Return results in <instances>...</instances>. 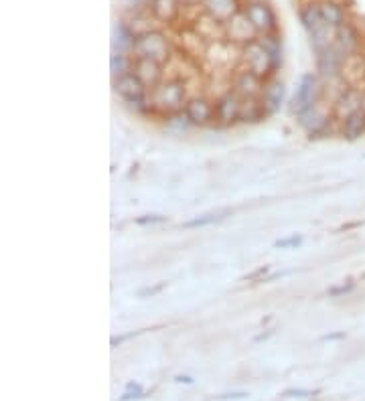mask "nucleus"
<instances>
[{"instance_id": "21", "label": "nucleus", "mask_w": 365, "mask_h": 401, "mask_svg": "<svg viewBox=\"0 0 365 401\" xmlns=\"http://www.w3.org/2000/svg\"><path fill=\"white\" fill-rule=\"evenodd\" d=\"M181 8V0H151V13L162 22H171Z\"/></svg>"}, {"instance_id": "20", "label": "nucleus", "mask_w": 365, "mask_h": 401, "mask_svg": "<svg viewBox=\"0 0 365 401\" xmlns=\"http://www.w3.org/2000/svg\"><path fill=\"white\" fill-rule=\"evenodd\" d=\"M268 118V112L262 104V100H242V114L240 122L242 124H260Z\"/></svg>"}, {"instance_id": "7", "label": "nucleus", "mask_w": 365, "mask_h": 401, "mask_svg": "<svg viewBox=\"0 0 365 401\" xmlns=\"http://www.w3.org/2000/svg\"><path fill=\"white\" fill-rule=\"evenodd\" d=\"M240 114H242V98L233 89H227L215 100V124L217 126L229 128V126L238 124Z\"/></svg>"}, {"instance_id": "8", "label": "nucleus", "mask_w": 365, "mask_h": 401, "mask_svg": "<svg viewBox=\"0 0 365 401\" xmlns=\"http://www.w3.org/2000/svg\"><path fill=\"white\" fill-rule=\"evenodd\" d=\"M364 110V88H355V86H345L337 93L335 102H333V116L337 122L345 120L353 112Z\"/></svg>"}, {"instance_id": "29", "label": "nucleus", "mask_w": 365, "mask_h": 401, "mask_svg": "<svg viewBox=\"0 0 365 401\" xmlns=\"http://www.w3.org/2000/svg\"><path fill=\"white\" fill-rule=\"evenodd\" d=\"M146 331V329H142V331H132V332H124V334H120V336H112V341H110V345H112V349H116V347H120V345H124L126 341H130V338H136V336H140L142 332Z\"/></svg>"}, {"instance_id": "31", "label": "nucleus", "mask_w": 365, "mask_h": 401, "mask_svg": "<svg viewBox=\"0 0 365 401\" xmlns=\"http://www.w3.org/2000/svg\"><path fill=\"white\" fill-rule=\"evenodd\" d=\"M165 288H167V282H158L157 286H148V288H144V290H140L139 296H140V298L157 296V294H160V292H162Z\"/></svg>"}, {"instance_id": "36", "label": "nucleus", "mask_w": 365, "mask_h": 401, "mask_svg": "<svg viewBox=\"0 0 365 401\" xmlns=\"http://www.w3.org/2000/svg\"><path fill=\"white\" fill-rule=\"evenodd\" d=\"M174 381H177V383H187V385L193 383V379L191 377H187V375H177Z\"/></svg>"}, {"instance_id": "39", "label": "nucleus", "mask_w": 365, "mask_h": 401, "mask_svg": "<svg viewBox=\"0 0 365 401\" xmlns=\"http://www.w3.org/2000/svg\"><path fill=\"white\" fill-rule=\"evenodd\" d=\"M181 2H195V0H181Z\"/></svg>"}, {"instance_id": "38", "label": "nucleus", "mask_w": 365, "mask_h": 401, "mask_svg": "<svg viewBox=\"0 0 365 401\" xmlns=\"http://www.w3.org/2000/svg\"><path fill=\"white\" fill-rule=\"evenodd\" d=\"M364 110H365V86H364Z\"/></svg>"}, {"instance_id": "16", "label": "nucleus", "mask_w": 365, "mask_h": 401, "mask_svg": "<svg viewBox=\"0 0 365 401\" xmlns=\"http://www.w3.org/2000/svg\"><path fill=\"white\" fill-rule=\"evenodd\" d=\"M335 45H337V49L343 53L345 57H353L357 49H359V35H357V31L345 22V25H341L337 31H335Z\"/></svg>"}, {"instance_id": "17", "label": "nucleus", "mask_w": 365, "mask_h": 401, "mask_svg": "<svg viewBox=\"0 0 365 401\" xmlns=\"http://www.w3.org/2000/svg\"><path fill=\"white\" fill-rule=\"evenodd\" d=\"M284 98H286V88L284 84L278 81V79H270L268 86H266V91L262 96V104L266 107L268 116L276 114L280 110V105L284 104Z\"/></svg>"}, {"instance_id": "14", "label": "nucleus", "mask_w": 365, "mask_h": 401, "mask_svg": "<svg viewBox=\"0 0 365 401\" xmlns=\"http://www.w3.org/2000/svg\"><path fill=\"white\" fill-rule=\"evenodd\" d=\"M201 2H203L209 17L217 20V22H224V25L229 18L236 17L240 13V2L238 0H201Z\"/></svg>"}, {"instance_id": "23", "label": "nucleus", "mask_w": 365, "mask_h": 401, "mask_svg": "<svg viewBox=\"0 0 365 401\" xmlns=\"http://www.w3.org/2000/svg\"><path fill=\"white\" fill-rule=\"evenodd\" d=\"M162 120H165V128H167L169 132H174V134H183V132H187L189 128H193L191 122H189L187 116H185V112L169 114V116H165Z\"/></svg>"}, {"instance_id": "27", "label": "nucleus", "mask_w": 365, "mask_h": 401, "mask_svg": "<svg viewBox=\"0 0 365 401\" xmlns=\"http://www.w3.org/2000/svg\"><path fill=\"white\" fill-rule=\"evenodd\" d=\"M165 221H167L165 215H142V217H136V219H134V223L140 227L160 225V223H165Z\"/></svg>"}, {"instance_id": "26", "label": "nucleus", "mask_w": 365, "mask_h": 401, "mask_svg": "<svg viewBox=\"0 0 365 401\" xmlns=\"http://www.w3.org/2000/svg\"><path fill=\"white\" fill-rule=\"evenodd\" d=\"M355 290V282L353 280H347V282H343V284H337V286H333V288H329V298H343L347 296V294H351Z\"/></svg>"}, {"instance_id": "1", "label": "nucleus", "mask_w": 365, "mask_h": 401, "mask_svg": "<svg viewBox=\"0 0 365 401\" xmlns=\"http://www.w3.org/2000/svg\"><path fill=\"white\" fill-rule=\"evenodd\" d=\"M151 102L155 107V114L158 116H169L183 112L185 105L189 102L187 98V86L183 79L173 77V79H162L157 88L151 89Z\"/></svg>"}, {"instance_id": "2", "label": "nucleus", "mask_w": 365, "mask_h": 401, "mask_svg": "<svg viewBox=\"0 0 365 401\" xmlns=\"http://www.w3.org/2000/svg\"><path fill=\"white\" fill-rule=\"evenodd\" d=\"M132 55L146 57V59H153L160 65H165L171 59V43L165 33H160L157 29H148V31H142L140 35H136Z\"/></svg>"}, {"instance_id": "34", "label": "nucleus", "mask_w": 365, "mask_h": 401, "mask_svg": "<svg viewBox=\"0 0 365 401\" xmlns=\"http://www.w3.org/2000/svg\"><path fill=\"white\" fill-rule=\"evenodd\" d=\"M248 393L245 391H240V393H222V395H215V400L219 401H229V400H245Z\"/></svg>"}, {"instance_id": "5", "label": "nucleus", "mask_w": 365, "mask_h": 401, "mask_svg": "<svg viewBox=\"0 0 365 401\" xmlns=\"http://www.w3.org/2000/svg\"><path fill=\"white\" fill-rule=\"evenodd\" d=\"M270 79H264L258 73H254L248 67H242L240 71L233 73L231 77V88L242 100H262L266 86H268Z\"/></svg>"}, {"instance_id": "33", "label": "nucleus", "mask_w": 365, "mask_h": 401, "mask_svg": "<svg viewBox=\"0 0 365 401\" xmlns=\"http://www.w3.org/2000/svg\"><path fill=\"white\" fill-rule=\"evenodd\" d=\"M343 338H347L345 331L329 332V334H323V336H321V341H323V343H331V341H343Z\"/></svg>"}, {"instance_id": "9", "label": "nucleus", "mask_w": 365, "mask_h": 401, "mask_svg": "<svg viewBox=\"0 0 365 401\" xmlns=\"http://www.w3.org/2000/svg\"><path fill=\"white\" fill-rule=\"evenodd\" d=\"M345 63H347V57L337 49V45L333 43L327 49L316 53V67L321 77L335 81L339 79L343 73H345Z\"/></svg>"}, {"instance_id": "24", "label": "nucleus", "mask_w": 365, "mask_h": 401, "mask_svg": "<svg viewBox=\"0 0 365 401\" xmlns=\"http://www.w3.org/2000/svg\"><path fill=\"white\" fill-rule=\"evenodd\" d=\"M227 215H229L227 211H224V213H205V215H199V217H193L189 221H185L183 227H185V229H199V227L213 225V223L224 221Z\"/></svg>"}, {"instance_id": "30", "label": "nucleus", "mask_w": 365, "mask_h": 401, "mask_svg": "<svg viewBox=\"0 0 365 401\" xmlns=\"http://www.w3.org/2000/svg\"><path fill=\"white\" fill-rule=\"evenodd\" d=\"M319 391L314 389V391H311V389H286L282 395L284 397H298V400H307V397H314Z\"/></svg>"}, {"instance_id": "37", "label": "nucleus", "mask_w": 365, "mask_h": 401, "mask_svg": "<svg viewBox=\"0 0 365 401\" xmlns=\"http://www.w3.org/2000/svg\"><path fill=\"white\" fill-rule=\"evenodd\" d=\"M126 391H142V385L130 381V383L126 385Z\"/></svg>"}, {"instance_id": "18", "label": "nucleus", "mask_w": 365, "mask_h": 401, "mask_svg": "<svg viewBox=\"0 0 365 401\" xmlns=\"http://www.w3.org/2000/svg\"><path fill=\"white\" fill-rule=\"evenodd\" d=\"M134 31L126 25V22H118L114 29V55H132V47H134Z\"/></svg>"}, {"instance_id": "11", "label": "nucleus", "mask_w": 365, "mask_h": 401, "mask_svg": "<svg viewBox=\"0 0 365 401\" xmlns=\"http://www.w3.org/2000/svg\"><path fill=\"white\" fill-rule=\"evenodd\" d=\"M114 91L120 96L124 100V104H130V102H136L140 98L148 96L151 89L146 88V84L140 79L139 75L134 71L126 73V75H120L114 79Z\"/></svg>"}, {"instance_id": "10", "label": "nucleus", "mask_w": 365, "mask_h": 401, "mask_svg": "<svg viewBox=\"0 0 365 401\" xmlns=\"http://www.w3.org/2000/svg\"><path fill=\"white\" fill-rule=\"evenodd\" d=\"M185 116L193 128H205L215 124V104L205 96H193L185 105Z\"/></svg>"}, {"instance_id": "25", "label": "nucleus", "mask_w": 365, "mask_h": 401, "mask_svg": "<svg viewBox=\"0 0 365 401\" xmlns=\"http://www.w3.org/2000/svg\"><path fill=\"white\" fill-rule=\"evenodd\" d=\"M260 39L262 43H264V47H266L268 53H270L272 61H274V67L278 71L280 65H282V41H280L276 33H272V35H264L260 37Z\"/></svg>"}, {"instance_id": "19", "label": "nucleus", "mask_w": 365, "mask_h": 401, "mask_svg": "<svg viewBox=\"0 0 365 401\" xmlns=\"http://www.w3.org/2000/svg\"><path fill=\"white\" fill-rule=\"evenodd\" d=\"M321 4V15H323V20L329 25L331 29H339L341 25H345V8L335 2V0H323L319 2Z\"/></svg>"}, {"instance_id": "35", "label": "nucleus", "mask_w": 365, "mask_h": 401, "mask_svg": "<svg viewBox=\"0 0 365 401\" xmlns=\"http://www.w3.org/2000/svg\"><path fill=\"white\" fill-rule=\"evenodd\" d=\"M272 334H274V331H272V329H270V331H268V332H262V334H258V336L254 338V343H262V341H266V338H270Z\"/></svg>"}, {"instance_id": "13", "label": "nucleus", "mask_w": 365, "mask_h": 401, "mask_svg": "<svg viewBox=\"0 0 365 401\" xmlns=\"http://www.w3.org/2000/svg\"><path fill=\"white\" fill-rule=\"evenodd\" d=\"M134 59H136L134 61V73L146 84L148 89L157 88L158 84L162 81V75H165L162 67L165 65H160V63L153 61V59H146V57H134Z\"/></svg>"}, {"instance_id": "15", "label": "nucleus", "mask_w": 365, "mask_h": 401, "mask_svg": "<svg viewBox=\"0 0 365 401\" xmlns=\"http://www.w3.org/2000/svg\"><path fill=\"white\" fill-rule=\"evenodd\" d=\"M339 136L349 142H355L365 136V110H357L339 122Z\"/></svg>"}, {"instance_id": "3", "label": "nucleus", "mask_w": 365, "mask_h": 401, "mask_svg": "<svg viewBox=\"0 0 365 401\" xmlns=\"http://www.w3.org/2000/svg\"><path fill=\"white\" fill-rule=\"evenodd\" d=\"M242 57H243V67L252 70L254 73H258L264 79H272L274 73H276V67H274V61L270 57L268 49L264 47L262 39H254L250 43H245L242 47Z\"/></svg>"}, {"instance_id": "6", "label": "nucleus", "mask_w": 365, "mask_h": 401, "mask_svg": "<svg viewBox=\"0 0 365 401\" xmlns=\"http://www.w3.org/2000/svg\"><path fill=\"white\" fill-rule=\"evenodd\" d=\"M243 15L252 22V27L256 29V33L260 37L272 35L276 33V15L274 11L262 2V0H252L243 6Z\"/></svg>"}, {"instance_id": "22", "label": "nucleus", "mask_w": 365, "mask_h": 401, "mask_svg": "<svg viewBox=\"0 0 365 401\" xmlns=\"http://www.w3.org/2000/svg\"><path fill=\"white\" fill-rule=\"evenodd\" d=\"M134 55H112L110 59V71H112V77H120L126 75L130 71H134Z\"/></svg>"}, {"instance_id": "4", "label": "nucleus", "mask_w": 365, "mask_h": 401, "mask_svg": "<svg viewBox=\"0 0 365 401\" xmlns=\"http://www.w3.org/2000/svg\"><path fill=\"white\" fill-rule=\"evenodd\" d=\"M323 98V88L319 84V77L314 73H305L298 81L295 98H293V112L296 116L305 114L316 104H321Z\"/></svg>"}, {"instance_id": "12", "label": "nucleus", "mask_w": 365, "mask_h": 401, "mask_svg": "<svg viewBox=\"0 0 365 401\" xmlns=\"http://www.w3.org/2000/svg\"><path fill=\"white\" fill-rule=\"evenodd\" d=\"M226 31L227 37H229L231 41H238V43H242V45L250 43V41H254V39H258L256 29L252 27V22H250L248 17L243 15V11H240L236 17H231L227 20Z\"/></svg>"}, {"instance_id": "32", "label": "nucleus", "mask_w": 365, "mask_h": 401, "mask_svg": "<svg viewBox=\"0 0 365 401\" xmlns=\"http://www.w3.org/2000/svg\"><path fill=\"white\" fill-rule=\"evenodd\" d=\"M146 397V391L142 389V391H124V395H120V400L118 401H139V400H144Z\"/></svg>"}, {"instance_id": "28", "label": "nucleus", "mask_w": 365, "mask_h": 401, "mask_svg": "<svg viewBox=\"0 0 365 401\" xmlns=\"http://www.w3.org/2000/svg\"><path fill=\"white\" fill-rule=\"evenodd\" d=\"M302 244V237L300 235H288V237H282L278 242H274V247L276 249H290V247H298Z\"/></svg>"}]
</instances>
